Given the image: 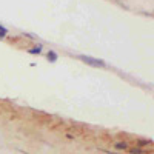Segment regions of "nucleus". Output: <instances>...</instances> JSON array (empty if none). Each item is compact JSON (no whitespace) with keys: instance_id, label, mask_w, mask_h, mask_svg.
Returning a JSON list of instances; mask_svg holds the SVG:
<instances>
[{"instance_id":"1","label":"nucleus","mask_w":154,"mask_h":154,"mask_svg":"<svg viewBox=\"0 0 154 154\" xmlns=\"http://www.w3.org/2000/svg\"><path fill=\"white\" fill-rule=\"evenodd\" d=\"M80 59L88 63V65H91V66H100V68H103L105 66V62L103 60H99V59H94V57H89V56H80Z\"/></svg>"},{"instance_id":"4","label":"nucleus","mask_w":154,"mask_h":154,"mask_svg":"<svg viewBox=\"0 0 154 154\" xmlns=\"http://www.w3.org/2000/svg\"><path fill=\"white\" fill-rule=\"evenodd\" d=\"M116 146H117V148H120V149H125V148H126V145H125V143H117Z\"/></svg>"},{"instance_id":"2","label":"nucleus","mask_w":154,"mask_h":154,"mask_svg":"<svg viewBox=\"0 0 154 154\" xmlns=\"http://www.w3.org/2000/svg\"><path fill=\"white\" fill-rule=\"evenodd\" d=\"M48 59H51V60H53V62H54V60L57 59V56H56V53H53V51H51V53L48 54Z\"/></svg>"},{"instance_id":"3","label":"nucleus","mask_w":154,"mask_h":154,"mask_svg":"<svg viewBox=\"0 0 154 154\" xmlns=\"http://www.w3.org/2000/svg\"><path fill=\"white\" fill-rule=\"evenodd\" d=\"M29 53H32V54H38L40 53V48H34V49H31Z\"/></svg>"}]
</instances>
